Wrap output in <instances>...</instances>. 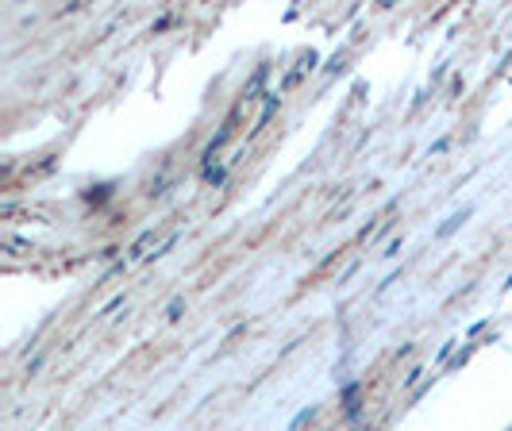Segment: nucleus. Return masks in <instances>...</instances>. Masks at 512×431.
Listing matches in <instances>:
<instances>
[]
</instances>
